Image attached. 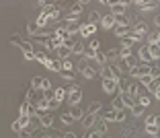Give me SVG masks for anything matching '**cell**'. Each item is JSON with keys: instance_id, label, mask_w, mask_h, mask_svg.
Listing matches in <instances>:
<instances>
[{"instance_id": "obj_1", "label": "cell", "mask_w": 160, "mask_h": 138, "mask_svg": "<svg viewBox=\"0 0 160 138\" xmlns=\"http://www.w3.org/2000/svg\"><path fill=\"white\" fill-rule=\"evenodd\" d=\"M10 43H14V45H19V48L23 50V54H25V60H33V56H35V50H33V45H31V41H25V39H19V35H12Z\"/></svg>"}, {"instance_id": "obj_2", "label": "cell", "mask_w": 160, "mask_h": 138, "mask_svg": "<svg viewBox=\"0 0 160 138\" xmlns=\"http://www.w3.org/2000/svg\"><path fill=\"white\" fill-rule=\"evenodd\" d=\"M66 93H68V101H70V105H78L80 101H82V89H80L76 82H72V85L68 87Z\"/></svg>"}, {"instance_id": "obj_3", "label": "cell", "mask_w": 160, "mask_h": 138, "mask_svg": "<svg viewBox=\"0 0 160 138\" xmlns=\"http://www.w3.org/2000/svg\"><path fill=\"white\" fill-rule=\"evenodd\" d=\"M101 76H103V78H111V81L117 82L119 78H121V72L117 70V66H103L101 68Z\"/></svg>"}, {"instance_id": "obj_4", "label": "cell", "mask_w": 160, "mask_h": 138, "mask_svg": "<svg viewBox=\"0 0 160 138\" xmlns=\"http://www.w3.org/2000/svg\"><path fill=\"white\" fill-rule=\"evenodd\" d=\"M78 72L84 78H94L97 76V70H94V66H90L86 60H80V64H78Z\"/></svg>"}, {"instance_id": "obj_5", "label": "cell", "mask_w": 160, "mask_h": 138, "mask_svg": "<svg viewBox=\"0 0 160 138\" xmlns=\"http://www.w3.org/2000/svg\"><path fill=\"white\" fill-rule=\"evenodd\" d=\"M19 115H29V118H35V115H37V109H35V105L31 103V101H27V99H25L23 103H21Z\"/></svg>"}, {"instance_id": "obj_6", "label": "cell", "mask_w": 160, "mask_h": 138, "mask_svg": "<svg viewBox=\"0 0 160 138\" xmlns=\"http://www.w3.org/2000/svg\"><path fill=\"white\" fill-rule=\"evenodd\" d=\"M150 72H152L150 64H140V66L132 68V72H129V74H132L133 78H140V76H146V74H150Z\"/></svg>"}, {"instance_id": "obj_7", "label": "cell", "mask_w": 160, "mask_h": 138, "mask_svg": "<svg viewBox=\"0 0 160 138\" xmlns=\"http://www.w3.org/2000/svg\"><path fill=\"white\" fill-rule=\"evenodd\" d=\"M132 33L138 35V37H146V33H148V25L144 23V21H136V25L132 27Z\"/></svg>"}, {"instance_id": "obj_8", "label": "cell", "mask_w": 160, "mask_h": 138, "mask_svg": "<svg viewBox=\"0 0 160 138\" xmlns=\"http://www.w3.org/2000/svg\"><path fill=\"white\" fill-rule=\"evenodd\" d=\"M78 33L82 35V37H92V35L97 33V25H92V23H84L82 27H78Z\"/></svg>"}, {"instance_id": "obj_9", "label": "cell", "mask_w": 160, "mask_h": 138, "mask_svg": "<svg viewBox=\"0 0 160 138\" xmlns=\"http://www.w3.org/2000/svg\"><path fill=\"white\" fill-rule=\"evenodd\" d=\"M113 33H115V37H125V35L132 33V27L129 25H115Z\"/></svg>"}, {"instance_id": "obj_10", "label": "cell", "mask_w": 160, "mask_h": 138, "mask_svg": "<svg viewBox=\"0 0 160 138\" xmlns=\"http://www.w3.org/2000/svg\"><path fill=\"white\" fill-rule=\"evenodd\" d=\"M99 119V114H86V115H82V128H92L94 126V122Z\"/></svg>"}, {"instance_id": "obj_11", "label": "cell", "mask_w": 160, "mask_h": 138, "mask_svg": "<svg viewBox=\"0 0 160 138\" xmlns=\"http://www.w3.org/2000/svg\"><path fill=\"white\" fill-rule=\"evenodd\" d=\"M103 91L109 93V95H113L115 91H117V82L111 81V78H103Z\"/></svg>"}, {"instance_id": "obj_12", "label": "cell", "mask_w": 160, "mask_h": 138, "mask_svg": "<svg viewBox=\"0 0 160 138\" xmlns=\"http://www.w3.org/2000/svg\"><path fill=\"white\" fill-rule=\"evenodd\" d=\"M156 6H158V0H142L138 8L144 10V13H148V10H154Z\"/></svg>"}, {"instance_id": "obj_13", "label": "cell", "mask_w": 160, "mask_h": 138, "mask_svg": "<svg viewBox=\"0 0 160 138\" xmlns=\"http://www.w3.org/2000/svg\"><path fill=\"white\" fill-rule=\"evenodd\" d=\"M62 41H64L62 37H58V35H52V39H47V41H45V48H47V50H58V48L62 45Z\"/></svg>"}, {"instance_id": "obj_14", "label": "cell", "mask_w": 160, "mask_h": 138, "mask_svg": "<svg viewBox=\"0 0 160 138\" xmlns=\"http://www.w3.org/2000/svg\"><path fill=\"white\" fill-rule=\"evenodd\" d=\"M101 25H103V29H113L115 27V17L113 14H105V17H101Z\"/></svg>"}, {"instance_id": "obj_15", "label": "cell", "mask_w": 160, "mask_h": 138, "mask_svg": "<svg viewBox=\"0 0 160 138\" xmlns=\"http://www.w3.org/2000/svg\"><path fill=\"white\" fill-rule=\"evenodd\" d=\"M94 128H97V132H99V134H103V136H105V134H107V130H109V126H107V122H105V119L99 115V119L94 122Z\"/></svg>"}, {"instance_id": "obj_16", "label": "cell", "mask_w": 160, "mask_h": 138, "mask_svg": "<svg viewBox=\"0 0 160 138\" xmlns=\"http://www.w3.org/2000/svg\"><path fill=\"white\" fill-rule=\"evenodd\" d=\"M47 23H49V19H47V4H45L43 6V13L39 14L37 21H35V25H37V29H39V27H43V25H47Z\"/></svg>"}, {"instance_id": "obj_17", "label": "cell", "mask_w": 160, "mask_h": 138, "mask_svg": "<svg viewBox=\"0 0 160 138\" xmlns=\"http://www.w3.org/2000/svg\"><path fill=\"white\" fill-rule=\"evenodd\" d=\"M68 114H70V118H72V119H82V115H84V111L80 109L78 105H72Z\"/></svg>"}, {"instance_id": "obj_18", "label": "cell", "mask_w": 160, "mask_h": 138, "mask_svg": "<svg viewBox=\"0 0 160 138\" xmlns=\"http://www.w3.org/2000/svg\"><path fill=\"white\" fill-rule=\"evenodd\" d=\"M138 54H140V60H142L144 64H150L152 56H150V52H148V45H144V48H142V50H140Z\"/></svg>"}, {"instance_id": "obj_19", "label": "cell", "mask_w": 160, "mask_h": 138, "mask_svg": "<svg viewBox=\"0 0 160 138\" xmlns=\"http://www.w3.org/2000/svg\"><path fill=\"white\" fill-rule=\"evenodd\" d=\"M35 109L37 111H49V99H45V97L39 99L37 103H35Z\"/></svg>"}, {"instance_id": "obj_20", "label": "cell", "mask_w": 160, "mask_h": 138, "mask_svg": "<svg viewBox=\"0 0 160 138\" xmlns=\"http://www.w3.org/2000/svg\"><path fill=\"white\" fill-rule=\"evenodd\" d=\"M53 99L60 101V103H62L64 99H66V87H58V89L53 91Z\"/></svg>"}, {"instance_id": "obj_21", "label": "cell", "mask_w": 160, "mask_h": 138, "mask_svg": "<svg viewBox=\"0 0 160 138\" xmlns=\"http://www.w3.org/2000/svg\"><path fill=\"white\" fill-rule=\"evenodd\" d=\"M146 89H148V91H150V93H152V95H154V97H156V99H158V97H160V91H158V78H154V81H152V82H150V85H148V87H146Z\"/></svg>"}, {"instance_id": "obj_22", "label": "cell", "mask_w": 160, "mask_h": 138, "mask_svg": "<svg viewBox=\"0 0 160 138\" xmlns=\"http://www.w3.org/2000/svg\"><path fill=\"white\" fill-rule=\"evenodd\" d=\"M105 58H107V62H115V60H119V50L111 48L107 54H105Z\"/></svg>"}, {"instance_id": "obj_23", "label": "cell", "mask_w": 160, "mask_h": 138, "mask_svg": "<svg viewBox=\"0 0 160 138\" xmlns=\"http://www.w3.org/2000/svg\"><path fill=\"white\" fill-rule=\"evenodd\" d=\"M119 97H121V101H123V107H132V105L136 103V101H133V97L129 95V93H121Z\"/></svg>"}, {"instance_id": "obj_24", "label": "cell", "mask_w": 160, "mask_h": 138, "mask_svg": "<svg viewBox=\"0 0 160 138\" xmlns=\"http://www.w3.org/2000/svg\"><path fill=\"white\" fill-rule=\"evenodd\" d=\"M115 66H117L119 72H125V74H129V72H132V66H129L125 60H119V64H115Z\"/></svg>"}, {"instance_id": "obj_25", "label": "cell", "mask_w": 160, "mask_h": 138, "mask_svg": "<svg viewBox=\"0 0 160 138\" xmlns=\"http://www.w3.org/2000/svg\"><path fill=\"white\" fill-rule=\"evenodd\" d=\"M31 119L33 118H29V115H19V126H21V130H25V128H29V124H31Z\"/></svg>"}, {"instance_id": "obj_26", "label": "cell", "mask_w": 160, "mask_h": 138, "mask_svg": "<svg viewBox=\"0 0 160 138\" xmlns=\"http://www.w3.org/2000/svg\"><path fill=\"white\" fill-rule=\"evenodd\" d=\"M111 14H113V17H121V14H125V6L113 4V6H111Z\"/></svg>"}, {"instance_id": "obj_27", "label": "cell", "mask_w": 160, "mask_h": 138, "mask_svg": "<svg viewBox=\"0 0 160 138\" xmlns=\"http://www.w3.org/2000/svg\"><path fill=\"white\" fill-rule=\"evenodd\" d=\"M56 52H58V58H60V60H66V58L70 56V50H68L66 45H60V48H58Z\"/></svg>"}, {"instance_id": "obj_28", "label": "cell", "mask_w": 160, "mask_h": 138, "mask_svg": "<svg viewBox=\"0 0 160 138\" xmlns=\"http://www.w3.org/2000/svg\"><path fill=\"white\" fill-rule=\"evenodd\" d=\"M129 109H132V114H133V118H140L142 114H144V109H146V107H142L140 103H133L132 107H129Z\"/></svg>"}, {"instance_id": "obj_29", "label": "cell", "mask_w": 160, "mask_h": 138, "mask_svg": "<svg viewBox=\"0 0 160 138\" xmlns=\"http://www.w3.org/2000/svg\"><path fill=\"white\" fill-rule=\"evenodd\" d=\"M146 37H148V45H154V43H158V41H160L158 31H154V33H146Z\"/></svg>"}, {"instance_id": "obj_30", "label": "cell", "mask_w": 160, "mask_h": 138, "mask_svg": "<svg viewBox=\"0 0 160 138\" xmlns=\"http://www.w3.org/2000/svg\"><path fill=\"white\" fill-rule=\"evenodd\" d=\"M94 62H97L101 68H103L105 64H107V58H105V54H101V52H94Z\"/></svg>"}, {"instance_id": "obj_31", "label": "cell", "mask_w": 160, "mask_h": 138, "mask_svg": "<svg viewBox=\"0 0 160 138\" xmlns=\"http://www.w3.org/2000/svg\"><path fill=\"white\" fill-rule=\"evenodd\" d=\"M70 54H84V43H82V41H76L74 45H72Z\"/></svg>"}, {"instance_id": "obj_32", "label": "cell", "mask_w": 160, "mask_h": 138, "mask_svg": "<svg viewBox=\"0 0 160 138\" xmlns=\"http://www.w3.org/2000/svg\"><path fill=\"white\" fill-rule=\"evenodd\" d=\"M148 52H150V56H152V60H158V56H160V50H158V43H154V45H148Z\"/></svg>"}, {"instance_id": "obj_33", "label": "cell", "mask_w": 160, "mask_h": 138, "mask_svg": "<svg viewBox=\"0 0 160 138\" xmlns=\"http://www.w3.org/2000/svg\"><path fill=\"white\" fill-rule=\"evenodd\" d=\"M47 37H52V33H49V31H41V33H35V41L45 43V41H47Z\"/></svg>"}, {"instance_id": "obj_34", "label": "cell", "mask_w": 160, "mask_h": 138, "mask_svg": "<svg viewBox=\"0 0 160 138\" xmlns=\"http://www.w3.org/2000/svg\"><path fill=\"white\" fill-rule=\"evenodd\" d=\"M76 43V37L74 35H66V37H64V41H62V45H66L68 50H72V45H74Z\"/></svg>"}, {"instance_id": "obj_35", "label": "cell", "mask_w": 160, "mask_h": 138, "mask_svg": "<svg viewBox=\"0 0 160 138\" xmlns=\"http://www.w3.org/2000/svg\"><path fill=\"white\" fill-rule=\"evenodd\" d=\"M64 29H66L68 35H76V33H78V25H76V23H68Z\"/></svg>"}, {"instance_id": "obj_36", "label": "cell", "mask_w": 160, "mask_h": 138, "mask_svg": "<svg viewBox=\"0 0 160 138\" xmlns=\"http://www.w3.org/2000/svg\"><path fill=\"white\" fill-rule=\"evenodd\" d=\"M99 111H101V103H99V101H92L86 114H90V115H92V114H99Z\"/></svg>"}, {"instance_id": "obj_37", "label": "cell", "mask_w": 160, "mask_h": 138, "mask_svg": "<svg viewBox=\"0 0 160 138\" xmlns=\"http://www.w3.org/2000/svg\"><path fill=\"white\" fill-rule=\"evenodd\" d=\"M132 43H136V41H133L132 33H129V35H125V37L121 39V48H132Z\"/></svg>"}, {"instance_id": "obj_38", "label": "cell", "mask_w": 160, "mask_h": 138, "mask_svg": "<svg viewBox=\"0 0 160 138\" xmlns=\"http://www.w3.org/2000/svg\"><path fill=\"white\" fill-rule=\"evenodd\" d=\"M82 8H84V6H82V4H78V2H76V4H74V6H72V8H70V13H68V14H72V17H78V14L82 13Z\"/></svg>"}, {"instance_id": "obj_39", "label": "cell", "mask_w": 160, "mask_h": 138, "mask_svg": "<svg viewBox=\"0 0 160 138\" xmlns=\"http://www.w3.org/2000/svg\"><path fill=\"white\" fill-rule=\"evenodd\" d=\"M103 119L107 122V124H109V122H115V109H109V111H105V114H103Z\"/></svg>"}, {"instance_id": "obj_40", "label": "cell", "mask_w": 160, "mask_h": 138, "mask_svg": "<svg viewBox=\"0 0 160 138\" xmlns=\"http://www.w3.org/2000/svg\"><path fill=\"white\" fill-rule=\"evenodd\" d=\"M146 130L150 136H158V124H146Z\"/></svg>"}, {"instance_id": "obj_41", "label": "cell", "mask_w": 160, "mask_h": 138, "mask_svg": "<svg viewBox=\"0 0 160 138\" xmlns=\"http://www.w3.org/2000/svg\"><path fill=\"white\" fill-rule=\"evenodd\" d=\"M88 23H92V25H97V23H99V21H101V13H99V10H92V13H90V17H88Z\"/></svg>"}, {"instance_id": "obj_42", "label": "cell", "mask_w": 160, "mask_h": 138, "mask_svg": "<svg viewBox=\"0 0 160 138\" xmlns=\"http://www.w3.org/2000/svg\"><path fill=\"white\" fill-rule=\"evenodd\" d=\"M111 105H113V109H123V101H121V97H113Z\"/></svg>"}, {"instance_id": "obj_43", "label": "cell", "mask_w": 160, "mask_h": 138, "mask_svg": "<svg viewBox=\"0 0 160 138\" xmlns=\"http://www.w3.org/2000/svg\"><path fill=\"white\" fill-rule=\"evenodd\" d=\"M41 76H33V78H31V87H33V89H41Z\"/></svg>"}, {"instance_id": "obj_44", "label": "cell", "mask_w": 160, "mask_h": 138, "mask_svg": "<svg viewBox=\"0 0 160 138\" xmlns=\"http://www.w3.org/2000/svg\"><path fill=\"white\" fill-rule=\"evenodd\" d=\"M152 81H154V76H152V74H146V76H140V82H142V85H144V87H148V85H150Z\"/></svg>"}, {"instance_id": "obj_45", "label": "cell", "mask_w": 160, "mask_h": 138, "mask_svg": "<svg viewBox=\"0 0 160 138\" xmlns=\"http://www.w3.org/2000/svg\"><path fill=\"white\" fill-rule=\"evenodd\" d=\"M72 68H74V66H72L70 60H62V70H64V72H72Z\"/></svg>"}, {"instance_id": "obj_46", "label": "cell", "mask_w": 160, "mask_h": 138, "mask_svg": "<svg viewBox=\"0 0 160 138\" xmlns=\"http://www.w3.org/2000/svg\"><path fill=\"white\" fill-rule=\"evenodd\" d=\"M115 122H125V111L123 109H115Z\"/></svg>"}, {"instance_id": "obj_47", "label": "cell", "mask_w": 160, "mask_h": 138, "mask_svg": "<svg viewBox=\"0 0 160 138\" xmlns=\"http://www.w3.org/2000/svg\"><path fill=\"white\" fill-rule=\"evenodd\" d=\"M19 136L21 138H35V134H33V130H27V128H25V130H21V132H19Z\"/></svg>"}, {"instance_id": "obj_48", "label": "cell", "mask_w": 160, "mask_h": 138, "mask_svg": "<svg viewBox=\"0 0 160 138\" xmlns=\"http://www.w3.org/2000/svg\"><path fill=\"white\" fill-rule=\"evenodd\" d=\"M138 103H140L142 107H148V105H150V97H146V95L138 97Z\"/></svg>"}, {"instance_id": "obj_49", "label": "cell", "mask_w": 160, "mask_h": 138, "mask_svg": "<svg viewBox=\"0 0 160 138\" xmlns=\"http://www.w3.org/2000/svg\"><path fill=\"white\" fill-rule=\"evenodd\" d=\"M60 119H62V124H64V126H70L72 122H74V119L70 118V114H62V118H60Z\"/></svg>"}, {"instance_id": "obj_50", "label": "cell", "mask_w": 160, "mask_h": 138, "mask_svg": "<svg viewBox=\"0 0 160 138\" xmlns=\"http://www.w3.org/2000/svg\"><path fill=\"white\" fill-rule=\"evenodd\" d=\"M52 70L53 72H62V60H52Z\"/></svg>"}, {"instance_id": "obj_51", "label": "cell", "mask_w": 160, "mask_h": 138, "mask_svg": "<svg viewBox=\"0 0 160 138\" xmlns=\"http://www.w3.org/2000/svg\"><path fill=\"white\" fill-rule=\"evenodd\" d=\"M60 74H62V78H64V81H68V82L74 81V74H72V72H64V70H62Z\"/></svg>"}, {"instance_id": "obj_52", "label": "cell", "mask_w": 160, "mask_h": 138, "mask_svg": "<svg viewBox=\"0 0 160 138\" xmlns=\"http://www.w3.org/2000/svg\"><path fill=\"white\" fill-rule=\"evenodd\" d=\"M99 39H92V41H90V45H88V50H92V52H99Z\"/></svg>"}, {"instance_id": "obj_53", "label": "cell", "mask_w": 160, "mask_h": 138, "mask_svg": "<svg viewBox=\"0 0 160 138\" xmlns=\"http://www.w3.org/2000/svg\"><path fill=\"white\" fill-rule=\"evenodd\" d=\"M146 124H158V115H156V114L148 115V118H146Z\"/></svg>"}, {"instance_id": "obj_54", "label": "cell", "mask_w": 160, "mask_h": 138, "mask_svg": "<svg viewBox=\"0 0 160 138\" xmlns=\"http://www.w3.org/2000/svg\"><path fill=\"white\" fill-rule=\"evenodd\" d=\"M27 31H29L31 35H35V33H37V25H35V23H29V25H27Z\"/></svg>"}, {"instance_id": "obj_55", "label": "cell", "mask_w": 160, "mask_h": 138, "mask_svg": "<svg viewBox=\"0 0 160 138\" xmlns=\"http://www.w3.org/2000/svg\"><path fill=\"white\" fill-rule=\"evenodd\" d=\"M41 89L43 91H49V89H52V82L47 81V78H43V81H41Z\"/></svg>"}, {"instance_id": "obj_56", "label": "cell", "mask_w": 160, "mask_h": 138, "mask_svg": "<svg viewBox=\"0 0 160 138\" xmlns=\"http://www.w3.org/2000/svg\"><path fill=\"white\" fill-rule=\"evenodd\" d=\"M84 58H88V60H92V58H94V52H92V50H86V52H84Z\"/></svg>"}, {"instance_id": "obj_57", "label": "cell", "mask_w": 160, "mask_h": 138, "mask_svg": "<svg viewBox=\"0 0 160 138\" xmlns=\"http://www.w3.org/2000/svg\"><path fill=\"white\" fill-rule=\"evenodd\" d=\"M12 130H14V132H21V126H19V122H12Z\"/></svg>"}, {"instance_id": "obj_58", "label": "cell", "mask_w": 160, "mask_h": 138, "mask_svg": "<svg viewBox=\"0 0 160 138\" xmlns=\"http://www.w3.org/2000/svg\"><path fill=\"white\" fill-rule=\"evenodd\" d=\"M88 138H103V134H99V132H97V130H94V132L92 134H90V136Z\"/></svg>"}, {"instance_id": "obj_59", "label": "cell", "mask_w": 160, "mask_h": 138, "mask_svg": "<svg viewBox=\"0 0 160 138\" xmlns=\"http://www.w3.org/2000/svg\"><path fill=\"white\" fill-rule=\"evenodd\" d=\"M62 136H64V138H78V136H76V134H74V132H68V134H62Z\"/></svg>"}, {"instance_id": "obj_60", "label": "cell", "mask_w": 160, "mask_h": 138, "mask_svg": "<svg viewBox=\"0 0 160 138\" xmlns=\"http://www.w3.org/2000/svg\"><path fill=\"white\" fill-rule=\"evenodd\" d=\"M107 4H109V6H113V4H119V0H107Z\"/></svg>"}, {"instance_id": "obj_61", "label": "cell", "mask_w": 160, "mask_h": 138, "mask_svg": "<svg viewBox=\"0 0 160 138\" xmlns=\"http://www.w3.org/2000/svg\"><path fill=\"white\" fill-rule=\"evenodd\" d=\"M76 2H78V4H82V6H84V4H88L90 0H76Z\"/></svg>"}, {"instance_id": "obj_62", "label": "cell", "mask_w": 160, "mask_h": 138, "mask_svg": "<svg viewBox=\"0 0 160 138\" xmlns=\"http://www.w3.org/2000/svg\"><path fill=\"white\" fill-rule=\"evenodd\" d=\"M37 2H39L41 6H45V4H47V0H37Z\"/></svg>"}, {"instance_id": "obj_63", "label": "cell", "mask_w": 160, "mask_h": 138, "mask_svg": "<svg viewBox=\"0 0 160 138\" xmlns=\"http://www.w3.org/2000/svg\"><path fill=\"white\" fill-rule=\"evenodd\" d=\"M99 2H101V4H107V0H99Z\"/></svg>"}]
</instances>
